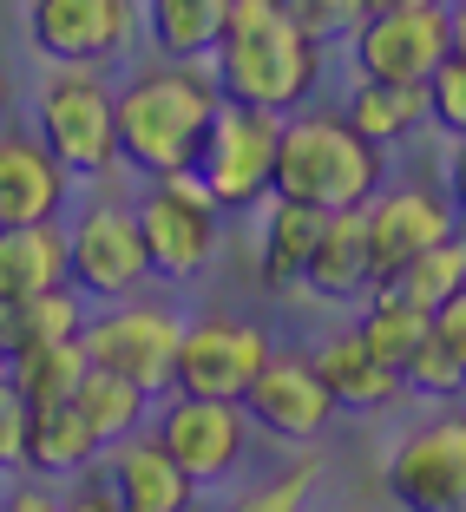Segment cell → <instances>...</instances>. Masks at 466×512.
<instances>
[{
    "instance_id": "1",
    "label": "cell",
    "mask_w": 466,
    "mask_h": 512,
    "mask_svg": "<svg viewBox=\"0 0 466 512\" xmlns=\"http://www.w3.org/2000/svg\"><path fill=\"white\" fill-rule=\"evenodd\" d=\"M217 99L263 112H296L322 79V46L289 20L283 0H230L224 33L211 46Z\"/></svg>"
},
{
    "instance_id": "2",
    "label": "cell",
    "mask_w": 466,
    "mask_h": 512,
    "mask_svg": "<svg viewBox=\"0 0 466 512\" xmlns=\"http://www.w3.org/2000/svg\"><path fill=\"white\" fill-rule=\"evenodd\" d=\"M217 112V86L197 79L191 60L151 66L132 86L112 99V132H119V158L138 165L145 178H165V171H184L197 158V138Z\"/></svg>"
},
{
    "instance_id": "3",
    "label": "cell",
    "mask_w": 466,
    "mask_h": 512,
    "mask_svg": "<svg viewBox=\"0 0 466 512\" xmlns=\"http://www.w3.org/2000/svg\"><path fill=\"white\" fill-rule=\"evenodd\" d=\"M270 191L289 197V204H309V211H322V217L361 211V204L381 191V145H368L348 119H322V112L283 119Z\"/></svg>"
},
{
    "instance_id": "4",
    "label": "cell",
    "mask_w": 466,
    "mask_h": 512,
    "mask_svg": "<svg viewBox=\"0 0 466 512\" xmlns=\"http://www.w3.org/2000/svg\"><path fill=\"white\" fill-rule=\"evenodd\" d=\"M289 112H263V106H230L217 99L211 125L197 138V184L211 191L217 211H250L270 197V165H276V138H283Z\"/></svg>"
},
{
    "instance_id": "5",
    "label": "cell",
    "mask_w": 466,
    "mask_h": 512,
    "mask_svg": "<svg viewBox=\"0 0 466 512\" xmlns=\"http://www.w3.org/2000/svg\"><path fill=\"white\" fill-rule=\"evenodd\" d=\"M33 138L53 151L66 178H106L119 165V132H112V92L86 66H60L33 99Z\"/></svg>"
},
{
    "instance_id": "6",
    "label": "cell",
    "mask_w": 466,
    "mask_h": 512,
    "mask_svg": "<svg viewBox=\"0 0 466 512\" xmlns=\"http://www.w3.org/2000/svg\"><path fill=\"white\" fill-rule=\"evenodd\" d=\"M132 224H138V243H145L151 276L184 283V276H197L217 256V224H224V211H217L211 191L197 184V171L184 165V171L151 178V191L132 211Z\"/></svg>"
},
{
    "instance_id": "7",
    "label": "cell",
    "mask_w": 466,
    "mask_h": 512,
    "mask_svg": "<svg viewBox=\"0 0 466 512\" xmlns=\"http://www.w3.org/2000/svg\"><path fill=\"white\" fill-rule=\"evenodd\" d=\"M178 335L184 322L158 302H125L119 316L79 322V348L92 368H112L119 381H132L138 394H165L171 388V362H178Z\"/></svg>"
},
{
    "instance_id": "8",
    "label": "cell",
    "mask_w": 466,
    "mask_h": 512,
    "mask_svg": "<svg viewBox=\"0 0 466 512\" xmlns=\"http://www.w3.org/2000/svg\"><path fill=\"white\" fill-rule=\"evenodd\" d=\"M355 66L361 79H394V86H421L447 53H460V20L447 7H407V14H368L355 33Z\"/></svg>"
},
{
    "instance_id": "9",
    "label": "cell",
    "mask_w": 466,
    "mask_h": 512,
    "mask_svg": "<svg viewBox=\"0 0 466 512\" xmlns=\"http://www.w3.org/2000/svg\"><path fill=\"white\" fill-rule=\"evenodd\" d=\"M270 362V335L237 316L184 322L178 362H171V394H204V401H237L250 375Z\"/></svg>"
},
{
    "instance_id": "10",
    "label": "cell",
    "mask_w": 466,
    "mask_h": 512,
    "mask_svg": "<svg viewBox=\"0 0 466 512\" xmlns=\"http://www.w3.org/2000/svg\"><path fill=\"white\" fill-rule=\"evenodd\" d=\"M27 40L53 66H106L132 40V0H33Z\"/></svg>"
},
{
    "instance_id": "11",
    "label": "cell",
    "mask_w": 466,
    "mask_h": 512,
    "mask_svg": "<svg viewBox=\"0 0 466 512\" xmlns=\"http://www.w3.org/2000/svg\"><path fill=\"white\" fill-rule=\"evenodd\" d=\"M66 276H73L79 296H132V289L151 276L132 211L92 204V211L66 230Z\"/></svg>"
},
{
    "instance_id": "12",
    "label": "cell",
    "mask_w": 466,
    "mask_h": 512,
    "mask_svg": "<svg viewBox=\"0 0 466 512\" xmlns=\"http://www.w3.org/2000/svg\"><path fill=\"white\" fill-rule=\"evenodd\" d=\"M388 493L401 512H466V427L440 421L407 434L388 460Z\"/></svg>"
},
{
    "instance_id": "13",
    "label": "cell",
    "mask_w": 466,
    "mask_h": 512,
    "mask_svg": "<svg viewBox=\"0 0 466 512\" xmlns=\"http://www.w3.org/2000/svg\"><path fill=\"white\" fill-rule=\"evenodd\" d=\"M243 434H250V421H243V407H237V401L178 394V401L158 414V447L178 460V473H184L191 486L224 480V473L243 460Z\"/></svg>"
},
{
    "instance_id": "14",
    "label": "cell",
    "mask_w": 466,
    "mask_h": 512,
    "mask_svg": "<svg viewBox=\"0 0 466 512\" xmlns=\"http://www.w3.org/2000/svg\"><path fill=\"white\" fill-rule=\"evenodd\" d=\"M237 407H243V421H256L276 440H316L335 421V401L322 388V375L302 355H276V348H270V362L250 375V388L237 394Z\"/></svg>"
},
{
    "instance_id": "15",
    "label": "cell",
    "mask_w": 466,
    "mask_h": 512,
    "mask_svg": "<svg viewBox=\"0 0 466 512\" xmlns=\"http://www.w3.org/2000/svg\"><path fill=\"white\" fill-rule=\"evenodd\" d=\"M361 237H368V276L381 289L401 263H414L440 237H453V211L434 191H388L361 204Z\"/></svg>"
},
{
    "instance_id": "16",
    "label": "cell",
    "mask_w": 466,
    "mask_h": 512,
    "mask_svg": "<svg viewBox=\"0 0 466 512\" xmlns=\"http://www.w3.org/2000/svg\"><path fill=\"white\" fill-rule=\"evenodd\" d=\"M66 211V171L33 132L0 125V230L14 224H53Z\"/></svg>"
},
{
    "instance_id": "17",
    "label": "cell",
    "mask_w": 466,
    "mask_h": 512,
    "mask_svg": "<svg viewBox=\"0 0 466 512\" xmlns=\"http://www.w3.org/2000/svg\"><path fill=\"white\" fill-rule=\"evenodd\" d=\"M106 493L119 512H184L191 506V480L178 473V460L158 447V434H138V427L112 447Z\"/></svg>"
},
{
    "instance_id": "18",
    "label": "cell",
    "mask_w": 466,
    "mask_h": 512,
    "mask_svg": "<svg viewBox=\"0 0 466 512\" xmlns=\"http://www.w3.org/2000/svg\"><path fill=\"white\" fill-rule=\"evenodd\" d=\"M309 296L322 302H361L368 289H375V276H368V237H361V211H329L316 230V250H309V263H302L296 276Z\"/></svg>"
},
{
    "instance_id": "19",
    "label": "cell",
    "mask_w": 466,
    "mask_h": 512,
    "mask_svg": "<svg viewBox=\"0 0 466 512\" xmlns=\"http://www.w3.org/2000/svg\"><path fill=\"white\" fill-rule=\"evenodd\" d=\"M99 460V434L79 421L73 401H46L27 407L20 421V467L40 473V480H66V473H86Z\"/></svg>"
},
{
    "instance_id": "20",
    "label": "cell",
    "mask_w": 466,
    "mask_h": 512,
    "mask_svg": "<svg viewBox=\"0 0 466 512\" xmlns=\"http://www.w3.org/2000/svg\"><path fill=\"white\" fill-rule=\"evenodd\" d=\"M66 283V230L53 224H14L0 230V302L40 296V289Z\"/></svg>"
},
{
    "instance_id": "21",
    "label": "cell",
    "mask_w": 466,
    "mask_h": 512,
    "mask_svg": "<svg viewBox=\"0 0 466 512\" xmlns=\"http://www.w3.org/2000/svg\"><path fill=\"white\" fill-rule=\"evenodd\" d=\"M79 296L66 283L40 289V296H14L0 302V362H14L27 348H46V342H73L79 335Z\"/></svg>"
},
{
    "instance_id": "22",
    "label": "cell",
    "mask_w": 466,
    "mask_h": 512,
    "mask_svg": "<svg viewBox=\"0 0 466 512\" xmlns=\"http://www.w3.org/2000/svg\"><path fill=\"white\" fill-rule=\"evenodd\" d=\"M224 14H230V0H145L151 46L165 60H211Z\"/></svg>"
},
{
    "instance_id": "23",
    "label": "cell",
    "mask_w": 466,
    "mask_h": 512,
    "mask_svg": "<svg viewBox=\"0 0 466 512\" xmlns=\"http://www.w3.org/2000/svg\"><path fill=\"white\" fill-rule=\"evenodd\" d=\"M322 375V388H329L335 407H388L394 394H401V381H394V368H381L368 348L355 342V335H342V342H329L309 362Z\"/></svg>"
},
{
    "instance_id": "24",
    "label": "cell",
    "mask_w": 466,
    "mask_h": 512,
    "mask_svg": "<svg viewBox=\"0 0 466 512\" xmlns=\"http://www.w3.org/2000/svg\"><path fill=\"white\" fill-rule=\"evenodd\" d=\"M427 335V309H414V302L401 296V289H368L361 296V329H355V342L375 355L381 368H401L407 355H414V342Z\"/></svg>"
},
{
    "instance_id": "25",
    "label": "cell",
    "mask_w": 466,
    "mask_h": 512,
    "mask_svg": "<svg viewBox=\"0 0 466 512\" xmlns=\"http://www.w3.org/2000/svg\"><path fill=\"white\" fill-rule=\"evenodd\" d=\"M342 119L355 125L368 145H394V138H407L427 119V92L421 86H394V79H361Z\"/></svg>"
},
{
    "instance_id": "26",
    "label": "cell",
    "mask_w": 466,
    "mask_h": 512,
    "mask_svg": "<svg viewBox=\"0 0 466 512\" xmlns=\"http://www.w3.org/2000/svg\"><path fill=\"white\" fill-rule=\"evenodd\" d=\"M66 401H73V407H79V421L99 434V447H112V440H125L138 421H145L151 394H138L132 381H119L112 368H92V362H86V375H79V388L66 394Z\"/></svg>"
},
{
    "instance_id": "27",
    "label": "cell",
    "mask_w": 466,
    "mask_h": 512,
    "mask_svg": "<svg viewBox=\"0 0 466 512\" xmlns=\"http://www.w3.org/2000/svg\"><path fill=\"white\" fill-rule=\"evenodd\" d=\"M0 375H7V388L20 394V407L66 401V394L79 388V375H86V348H79V335L73 342H46V348L14 355V362H0Z\"/></svg>"
},
{
    "instance_id": "28",
    "label": "cell",
    "mask_w": 466,
    "mask_h": 512,
    "mask_svg": "<svg viewBox=\"0 0 466 512\" xmlns=\"http://www.w3.org/2000/svg\"><path fill=\"white\" fill-rule=\"evenodd\" d=\"M316 230H322V211H309V204H289V197H276L270 204V224H263V283L283 289L302 276V263H309V250H316Z\"/></svg>"
},
{
    "instance_id": "29",
    "label": "cell",
    "mask_w": 466,
    "mask_h": 512,
    "mask_svg": "<svg viewBox=\"0 0 466 512\" xmlns=\"http://www.w3.org/2000/svg\"><path fill=\"white\" fill-rule=\"evenodd\" d=\"M388 289H401V296L414 302V309H427V316H434L447 296H460L466 289V243H460V230L440 237L434 250H421L414 263H401V270L388 276Z\"/></svg>"
},
{
    "instance_id": "30",
    "label": "cell",
    "mask_w": 466,
    "mask_h": 512,
    "mask_svg": "<svg viewBox=\"0 0 466 512\" xmlns=\"http://www.w3.org/2000/svg\"><path fill=\"white\" fill-rule=\"evenodd\" d=\"M394 381L414 388V394H460V381H466V342H453V335H440L434 322H427V335L414 342V355L394 368Z\"/></svg>"
},
{
    "instance_id": "31",
    "label": "cell",
    "mask_w": 466,
    "mask_h": 512,
    "mask_svg": "<svg viewBox=\"0 0 466 512\" xmlns=\"http://www.w3.org/2000/svg\"><path fill=\"white\" fill-rule=\"evenodd\" d=\"M421 92H427V112H434L440 132H466V66H460V53H447V60L421 79Z\"/></svg>"
},
{
    "instance_id": "32",
    "label": "cell",
    "mask_w": 466,
    "mask_h": 512,
    "mask_svg": "<svg viewBox=\"0 0 466 512\" xmlns=\"http://www.w3.org/2000/svg\"><path fill=\"white\" fill-rule=\"evenodd\" d=\"M289 7V20H296L302 33H309V40H342V33H355L361 27V7L355 0H283Z\"/></svg>"
},
{
    "instance_id": "33",
    "label": "cell",
    "mask_w": 466,
    "mask_h": 512,
    "mask_svg": "<svg viewBox=\"0 0 466 512\" xmlns=\"http://www.w3.org/2000/svg\"><path fill=\"white\" fill-rule=\"evenodd\" d=\"M309 480H316V467H296V473H283V480L256 486V493L237 499L230 512H302V493H309Z\"/></svg>"
},
{
    "instance_id": "34",
    "label": "cell",
    "mask_w": 466,
    "mask_h": 512,
    "mask_svg": "<svg viewBox=\"0 0 466 512\" xmlns=\"http://www.w3.org/2000/svg\"><path fill=\"white\" fill-rule=\"evenodd\" d=\"M20 421H27V407H20V394L0 375V473L20 467Z\"/></svg>"
},
{
    "instance_id": "35",
    "label": "cell",
    "mask_w": 466,
    "mask_h": 512,
    "mask_svg": "<svg viewBox=\"0 0 466 512\" xmlns=\"http://www.w3.org/2000/svg\"><path fill=\"white\" fill-rule=\"evenodd\" d=\"M0 512H60V499H46L40 486H20V493L7 499V506H0Z\"/></svg>"
},
{
    "instance_id": "36",
    "label": "cell",
    "mask_w": 466,
    "mask_h": 512,
    "mask_svg": "<svg viewBox=\"0 0 466 512\" xmlns=\"http://www.w3.org/2000/svg\"><path fill=\"white\" fill-rule=\"evenodd\" d=\"M60 512H119V506H112V493H106V486H86V493H73Z\"/></svg>"
},
{
    "instance_id": "37",
    "label": "cell",
    "mask_w": 466,
    "mask_h": 512,
    "mask_svg": "<svg viewBox=\"0 0 466 512\" xmlns=\"http://www.w3.org/2000/svg\"><path fill=\"white\" fill-rule=\"evenodd\" d=\"M361 7V20L368 14H407V7H434V0H355Z\"/></svg>"
},
{
    "instance_id": "38",
    "label": "cell",
    "mask_w": 466,
    "mask_h": 512,
    "mask_svg": "<svg viewBox=\"0 0 466 512\" xmlns=\"http://www.w3.org/2000/svg\"><path fill=\"white\" fill-rule=\"evenodd\" d=\"M7 106H14V86H7V73H0V125H7Z\"/></svg>"
}]
</instances>
